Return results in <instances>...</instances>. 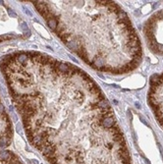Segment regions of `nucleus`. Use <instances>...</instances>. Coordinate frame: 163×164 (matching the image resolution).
Wrapping results in <instances>:
<instances>
[{"label":"nucleus","instance_id":"1","mask_svg":"<svg viewBox=\"0 0 163 164\" xmlns=\"http://www.w3.org/2000/svg\"><path fill=\"white\" fill-rule=\"evenodd\" d=\"M29 141L51 164H130L99 86L76 65L36 51L0 58Z\"/></svg>","mask_w":163,"mask_h":164},{"label":"nucleus","instance_id":"2","mask_svg":"<svg viewBox=\"0 0 163 164\" xmlns=\"http://www.w3.org/2000/svg\"><path fill=\"white\" fill-rule=\"evenodd\" d=\"M70 50L100 72L123 74L141 60V45L128 15L112 1H33Z\"/></svg>","mask_w":163,"mask_h":164},{"label":"nucleus","instance_id":"3","mask_svg":"<svg viewBox=\"0 0 163 164\" xmlns=\"http://www.w3.org/2000/svg\"><path fill=\"white\" fill-rule=\"evenodd\" d=\"M9 15H10V16H12V17H14V18L17 17V16H16L15 13L13 12V11H10V10H9Z\"/></svg>","mask_w":163,"mask_h":164}]
</instances>
